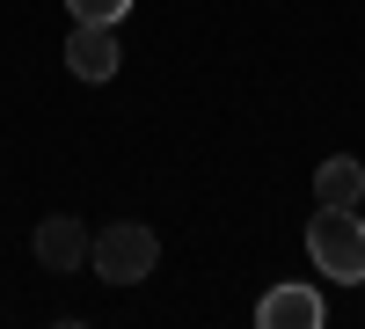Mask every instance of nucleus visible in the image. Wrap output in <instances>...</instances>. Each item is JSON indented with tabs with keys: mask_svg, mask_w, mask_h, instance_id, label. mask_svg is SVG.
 <instances>
[{
	"mask_svg": "<svg viewBox=\"0 0 365 329\" xmlns=\"http://www.w3.org/2000/svg\"><path fill=\"white\" fill-rule=\"evenodd\" d=\"M307 256H314L322 278L358 285V278H365V220H358V213H336V205H322L314 227H307Z\"/></svg>",
	"mask_w": 365,
	"mask_h": 329,
	"instance_id": "1",
	"label": "nucleus"
},
{
	"mask_svg": "<svg viewBox=\"0 0 365 329\" xmlns=\"http://www.w3.org/2000/svg\"><path fill=\"white\" fill-rule=\"evenodd\" d=\"M88 263H96V278H110V285H139V278H154L161 242H154V227L117 220V227H103L96 242H88Z\"/></svg>",
	"mask_w": 365,
	"mask_h": 329,
	"instance_id": "2",
	"label": "nucleus"
},
{
	"mask_svg": "<svg viewBox=\"0 0 365 329\" xmlns=\"http://www.w3.org/2000/svg\"><path fill=\"white\" fill-rule=\"evenodd\" d=\"M117 59H125V44H117V22H73V37H66V66H73L81 81H110Z\"/></svg>",
	"mask_w": 365,
	"mask_h": 329,
	"instance_id": "3",
	"label": "nucleus"
},
{
	"mask_svg": "<svg viewBox=\"0 0 365 329\" xmlns=\"http://www.w3.org/2000/svg\"><path fill=\"white\" fill-rule=\"evenodd\" d=\"M256 322L263 329H322V293L314 285H270Z\"/></svg>",
	"mask_w": 365,
	"mask_h": 329,
	"instance_id": "4",
	"label": "nucleus"
},
{
	"mask_svg": "<svg viewBox=\"0 0 365 329\" xmlns=\"http://www.w3.org/2000/svg\"><path fill=\"white\" fill-rule=\"evenodd\" d=\"M37 263H44V271H73V263H88V227L73 213L37 220Z\"/></svg>",
	"mask_w": 365,
	"mask_h": 329,
	"instance_id": "5",
	"label": "nucleus"
},
{
	"mask_svg": "<svg viewBox=\"0 0 365 329\" xmlns=\"http://www.w3.org/2000/svg\"><path fill=\"white\" fill-rule=\"evenodd\" d=\"M358 198H365V168L351 154H329L314 168V205H336V213H358Z\"/></svg>",
	"mask_w": 365,
	"mask_h": 329,
	"instance_id": "6",
	"label": "nucleus"
},
{
	"mask_svg": "<svg viewBox=\"0 0 365 329\" xmlns=\"http://www.w3.org/2000/svg\"><path fill=\"white\" fill-rule=\"evenodd\" d=\"M66 8H73V22H125L132 0H66Z\"/></svg>",
	"mask_w": 365,
	"mask_h": 329,
	"instance_id": "7",
	"label": "nucleus"
}]
</instances>
